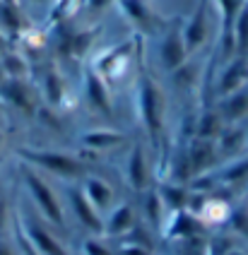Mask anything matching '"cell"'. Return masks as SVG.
<instances>
[{
	"mask_svg": "<svg viewBox=\"0 0 248 255\" xmlns=\"http://www.w3.org/2000/svg\"><path fill=\"white\" fill-rule=\"evenodd\" d=\"M65 212H68V222L73 219L77 227L82 229L87 236H104V217L97 212V207L87 200V195L82 193L80 183L65 185Z\"/></svg>",
	"mask_w": 248,
	"mask_h": 255,
	"instance_id": "5b68a950",
	"label": "cell"
},
{
	"mask_svg": "<svg viewBox=\"0 0 248 255\" xmlns=\"http://www.w3.org/2000/svg\"><path fill=\"white\" fill-rule=\"evenodd\" d=\"M212 176H215V181H217V190L219 188L236 190V188L248 185V152L236 154V156H232V159L217 164V166L212 169Z\"/></svg>",
	"mask_w": 248,
	"mask_h": 255,
	"instance_id": "5bb4252c",
	"label": "cell"
},
{
	"mask_svg": "<svg viewBox=\"0 0 248 255\" xmlns=\"http://www.w3.org/2000/svg\"><path fill=\"white\" fill-rule=\"evenodd\" d=\"M80 188H82V193L87 195V200L97 207V212L102 214V217H106L123 200L118 195V190L106 178H102L99 173H92V171L80 181Z\"/></svg>",
	"mask_w": 248,
	"mask_h": 255,
	"instance_id": "8fae6325",
	"label": "cell"
},
{
	"mask_svg": "<svg viewBox=\"0 0 248 255\" xmlns=\"http://www.w3.org/2000/svg\"><path fill=\"white\" fill-rule=\"evenodd\" d=\"M244 7H246V10H248V0H244Z\"/></svg>",
	"mask_w": 248,
	"mask_h": 255,
	"instance_id": "d4e9b609",
	"label": "cell"
},
{
	"mask_svg": "<svg viewBox=\"0 0 248 255\" xmlns=\"http://www.w3.org/2000/svg\"><path fill=\"white\" fill-rule=\"evenodd\" d=\"M19 154L29 161L36 171H44L48 176H56L65 185L80 183L89 171L92 164H87L82 156L68 149H51V147H34V149H22Z\"/></svg>",
	"mask_w": 248,
	"mask_h": 255,
	"instance_id": "7a4b0ae2",
	"label": "cell"
},
{
	"mask_svg": "<svg viewBox=\"0 0 248 255\" xmlns=\"http://www.w3.org/2000/svg\"><path fill=\"white\" fill-rule=\"evenodd\" d=\"M207 39H210V0H198V7L183 24V43H186L188 58L203 51Z\"/></svg>",
	"mask_w": 248,
	"mask_h": 255,
	"instance_id": "9c48e42d",
	"label": "cell"
},
{
	"mask_svg": "<svg viewBox=\"0 0 248 255\" xmlns=\"http://www.w3.org/2000/svg\"><path fill=\"white\" fill-rule=\"evenodd\" d=\"M82 87H85V99H87L89 111H94V114H99V116H109L114 111V101H111L109 85L94 70L85 72V85Z\"/></svg>",
	"mask_w": 248,
	"mask_h": 255,
	"instance_id": "9a60e30c",
	"label": "cell"
},
{
	"mask_svg": "<svg viewBox=\"0 0 248 255\" xmlns=\"http://www.w3.org/2000/svg\"><path fill=\"white\" fill-rule=\"evenodd\" d=\"M244 152H248V128H246V142H244Z\"/></svg>",
	"mask_w": 248,
	"mask_h": 255,
	"instance_id": "cb8c5ba5",
	"label": "cell"
},
{
	"mask_svg": "<svg viewBox=\"0 0 248 255\" xmlns=\"http://www.w3.org/2000/svg\"><path fill=\"white\" fill-rule=\"evenodd\" d=\"M234 46H236V56L248 58V10L241 7V12L234 22Z\"/></svg>",
	"mask_w": 248,
	"mask_h": 255,
	"instance_id": "ffe728a7",
	"label": "cell"
},
{
	"mask_svg": "<svg viewBox=\"0 0 248 255\" xmlns=\"http://www.w3.org/2000/svg\"><path fill=\"white\" fill-rule=\"evenodd\" d=\"M157 56H159V65L164 75L174 72L176 68H181L188 60V51H186V43H183V24L178 19H171V27H166L159 41Z\"/></svg>",
	"mask_w": 248,
	"mask_h": 255,
	"instance_id": "52a82bcc",
	"label": "cell"
},
{
	"mask_svg": "<svg viewBox=\"0 0 248 255\" xmlns=\"http://www.w3.org/2000/svg\"><path fill=\"white\" fill-rule=\"evenodd\" d=\"M227 255H248V253H246V251H241L239 246H234V248H232V251H229Z\"/></svg>",
	"mask_w": 248,
	"mask_h": 255,
	"instance_id": "603a6c76",
	"label": "cell"
},
{
	"mask_svg": "<svg viewBox=\"0 0 248 255\" xmlns=\"http://www.w3.org/2000/svg\"><path fill=\"white\" fill-rule=\"evenodd\" d=\"M128 142V135L123 130H114V128H89V130H82L77 135V149L85 152V154L99 156L109 149H116L121 144Z\"/></svg>",
	"mask_w": 248,
	"mask_h": 255,
	"instance_id": "ba28073f",
	"label": "cell"
},
{
	"mask_svg": "<svg viewBox=\"0 0 248 255\" xmlns=\"http://www.w3.org/2000/svg\"><path fill=\"white\" fill-rule=\"evenodd\" d=\"M121 7L128 12V17L137 27L149 29V31L154 29V14H152V10H149V5L145 0H121Z\"/></svg>",
	"mask_w": 248,
	"mask_h": 255,
	"instance_id": "d6986e66",
	"label": "cell"
},
{
	"mask_svg": "<svg viewBox=\"0 0 248 255\" xmlns=\"http://www.w3.org/2000/svg\"><path fill=\"white\" fill-rule=\"evenodd\" d=\"M58 229H53L48 222H44L39 214L24 217L22 222V243L24 248H29V255H75L73 248L56 234Z\"/></svg>",
	"mask_w": 248,
	"mask_h": 255,
	"instance_id": "277c9868",
	"label": "cell"
},
{
	"mask_svg": "<svg viewBox=\"0 0 248 255\" xmlns=\"http://www.w3.org/2000/svg\"><path fill=\"white\" fill-rule=\"evenodd\" d=\"M248 85V58L234 56L232 60L222 63L219 72L215 75V82H212V97L219 99V97H227L236 89ZM212 106V104H210Z\"/></svg>",
	"mask_w": 248,
	"mask_h": 255,
	"instance_id": "30bf717a",
	"label": "cell"
},
{
	"mask_svg": "<svg viewBox=\"0 0 248 255\" xmlns=\"http://www.w3.org/2000/svg\"><path fill=\"white\" fill-rule=\"evenodd\" d=\"M109 2H111V0H87L89 10H104V7H106Z\"/></svg>",
	"mask_w": 248,
	"mask_h": 255,
	"instance_id": "7402d4cb",
	"label": "cell"
},
{
	"mask_svg": "<svg viewBox=\"0 0 248 255\" xmlns=\"http://www.w3.org/2000/svg\"><path fill=\"white\" fill-rule=\"evenodd\" d=\"M152 164H149V156H147V144L142 140H137L128 149L125 154V164H123V181L125 185L135 193V198H140L145 190L154 188V178H152Z\"/></svg>",
	"mask_w": 248,
	"mask_h": 255,
	"instance_id": "8992f818",
	"label": "cell"
},
{
	"mask_svg": "<svg viewBox=\"0 0 248 255\" xmlns=\"http://www.w3.org/2000/svg\"><path fill=\"white\" fill-rule=\"evenodd\" d=\"M212 109L219 114L224 126H241L248 123V85L236 89L227 97L212 101Z\"/></svg>",
	"mask_w": 248,
	"mask_h": 255,
	"instance_id": "4fadbf2b",
	"label": "cell"
},
{
	"mask_svg": "<svg viewBox=\"0 0 248 255\" xmlns=\"http://www.w3.org/2000/svg\"><path fill=\"white\" fill-rule=\"evenodd\" d=\"M246 128L248 123H241V126H224L219 137L215 140V147H217V156L219 164L232 159L236 154H244V142H246Z\"/></svg>",
	"mask_w": 248,
	"mask_h": 255,
	"instance_id": "2e32d148",
	"label": "cell"
},
{
	"mask_svg": "<svg viewBox=\"0 0 248 255\" xmlns=\"http://www.w3.org/2000/svg\"><path fill=\"white\" fill-rule=\"evenodd\" d=\"M137 224H140L137 205H135V202H128V200H121L116 207L104 217V236H106L109 241H118V239L128 236Z\"/></svg>",
	"mask_w": 248,
	"mask_h": 255,
	"instance_id": "7c38bea8",
	"label": "cell"
},
{
	"mask_svg": "<svg viewBox=\"0 0 248 255\" xmlns=\"http://www.w3.org/2000/svg\"><path fill=\"white\" fill-rule=\"evenodd\" d=\"M137 111L147 132L152 149L159 154L164 149V132H166V116H169V99L161 85L152 72L142 70L137 75Z\"/></svg>",
	"mask_w": 248,
	"mask_h": 255,
	"instance_id": "6da1fadb",
	"label": "cell"
},
{
	"mask_svg": "<svg viewBox=\"0 0 248 255\" xmlns=\"http://www.w3.org/2000/svg\"><path fill=\"white\" fill-rule=\"evenodd\" d=\"M222 118L219 114L212 109V106H203L198 111V118H195V140H217L219 132H222Z\"/></svg>",
	"mask_w": 248,
	"mask_h": 255,
	"instance_id": "ac0fdd59",
	"label": "cell"
},
{
	"mask_svg": "<svg viewBox=\"0 0 248 255\" xmlns=\"http://www.w3.org/2000/svg\"><path fill=\"white\" fill-rule=\"evenodd\" d=\"M39 97L48 109H60L65 104V80L58 70H46L41 75V85H39Z\"/></svg>",
	"mask_w": 248,
	"mask_h": 255,
	"instance_id": "e0dca14e",
	"label": "cell"
},
{
	"mask_svg": "<svg viewBox=\"0 0 248 255\" xmlns=\"http://www.w3.org/2000/svg\"><path fill=\"white\" fill-rule=\"evenodd\" d=\"M22 173H24V185H27V193H29L31 202L36 207V214L44 222H48L53 229L68 234L70 231V222H68L65 202H63V195L58 193V188L48 178H44L41 171L36 169H24Z\"/></svg>",
	"mask_w": 248,
	"mask_h": 255,
	"instance_id": "3957f363",
	"label": "cell"
},
{
	"mask_svg": "<svg viewBox=\"0 0 248 255\" xmlns=\"http://www.w3.org/2000/svg\"><path fill=\"white\" fill-rule=\"evenodd\" d=\"M80 255H116V246L106 236H85L80 243Z\"/></svg>",
	"mask_w": 248,
	"mask_h": 255,
	"instance_id": "44dd1931",
	"label": "cell"
}]
</instances>
